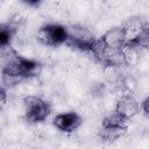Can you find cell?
Returning a JSON list of instances; mask_svg holds the SVG:
<instances>
[{
    "label": "cell",
    "instance_id": "obj_2",
    "mask_svg": "<svg viewBox=\"0 0 149 149\" xmlns=\"http://www.w3.org/2000/svg\"><path fill=\"white\" fill-rule=\"evenodd\" d=\"M69 34L70 31L66 26L57 22H48L38 28L36 33V38L42 45L57 48L64 44L66 45Z\"/></svg>",
    "mask_w": 149,
    "mask_h": 149
},
{
    "label": "cell",
    "instance_id": "obj_12",
    "mask_svg": "<svg viewBox=\"0 0 149 149\" xmlns=\"http://www.w3.org/2000/svg\"><path fill=\"white\" fill-rule=\"evenodd\" d=\"M23 5L28 6V7H31V8H37L42 5L43 0H20Z\"/></svg>",
    "mask_w": 149,
    "mask_h": 149
},
{
    "label": "cell",
    "instance_id": "obj_8",
    "mask_svg": "<svg viewBox=\"0 0 149 149\" xmlns=\"http://www.w3.org/2000/svg\"><path fill=\"white\" fill-rule=\"evenodd\" d=\"M127 38H128V34L123 24L112 27L100 36L101 42L106 47L114 49H125Z\"/></svg>",
    "mask_w": 149,
    "mask_h": 149
},
{
    "label": "cell",
    "instance_id": "obj_13",
    "mask_svg": "<svg viewBox=\"0 0 149 149\" xmlns=\"http://www.w3.org/2000/svg\"><path fill=\"white\" fill-rule=\"evenodd\" d=\"M141 111L147 118H149V95L141 102Z\"/></svg>",
    "mask_w": 149,
    "mask_h": 149
},
{
    "label": "cell",
    "instance_id": "obj_6",
    "mask_svg": "<svg viewBox=\"0 0 149 149\" xmlns=\"http://www.w3.org/2000/svg\"><path fill=\"white\" fill-rule=\"evenodd\" d=\"M126 51H127L126 49H114L106 47L99 37L97 47L92 54V57L104 66L116 68L128 64V57Z\"/></svg>",
    "mask_w": 149,
    "mask_h": 149
},
{
    "label": "cell",
    "instance_id": "obj_9",
    "mask_svg": "<svg viewBox=\"0 0 149 149\" xmlns=\"http://www.w3.org/2000/svg\"><path fill=\"white\" fill-rule=\"evenodd\" d=\"M126 50L136 51V50H147L149 51V23L143 22L141 27L132 34L125 44Z\"/></svg>",
    "mask_w": 149,
    "mask_h": 149
},
{
    "label": "cell",
    "instance_id": "obj_1",
    "mask_svg": "<svg viewBox=\"0 0 149 149\" xmlns=\"http://www.w3.org/2000/svg\"><path fill=\"white\" fill-rule=\"evenodd\" d=\"M1 84L7 88L23 80L35 78L42 70L41 62L17 54L12 47L1 49Z\"/></svg>",
    "mask_w": 149,
    "mask_h": 149
},
{
    "label": "cell",
    "instance_id": "obj_5",
    "mask_svg": "<svg viewBox=\"0 0 149 149\" xmlns=\"http://www.w3.org/2000/svg\"><path fill=\"white\" fill-rule=\"evenodd\" d=\"M24 119L30 125H38L50 116L51 105L38 95H27L23 99Z\"/></svg>",
    "mask_w": 149,
    "mask_h": 149
},
{
    "label": "cell",
    "instance_id": "obj_3",
    "mask_svg": "<svg viewBox=\"0 0 149 149\" xmlns=\"http://www.w3.org/2000/svg\"><path fill=\"white\" fill-rule=\"evenodd\" d=\"M129 121L130 120L113 111L112 113L107 114L101 121L99 129L100 139L106 142H114L121 139L128 130Z\"/></svg>",
    "mask_w": 149,
    "mask_h": 149
},
{
    "label": "cell",
    "instance_id": "obj_7",
    "mask_svg": "<svg viewBox=\"0 0 149 149\" xmlns=\"http://www.w3.org/2000/svg\"><path fill=\"white\" fill-rule=\"evenodd\" d=\"M52 125L61 133L71 134L83 125V118L74 111L62 112L52 118Z\"/></svg>",
    "mask_w": 149,
    "mask_h": 149
},
{
    "label": "cell",
    "instance_id": "obj_11",
    "mask_svg": "<svg viewBox=\"0 0 149 149\" xmlns=\"http://www.w3.org/2000/svg\"><path fill=\"white\" fill-rule=\"evenodd\" d=\"M17 33V23L13 20H8L1 23L0 27V47L6 49L12 47V42Z\"/></svg>",
    "mask_w": 149,
    "mask_h": 149
},
{
    "label": "cell",
    "instance_id": "obj_4",
    "mask_svg": "<svg viewBox=\"0 0 149 149\" xmlns=\"http://www.w3.org/2000/svg\"><path fill=\"white\" fill-rule=\"evenodd\" d=\"M69 31L70 34L66 45L73 50L92 56L99 37H95L94 34L88 30V28L79 24L72 26L71 28H69Z\"/></svg>",
    "mask_w": 149,
    "mask_h": 149
},
{
    "label": "cell",
    "instance_id": "obj_10",
    "mask_svg": "<svg viewBox=\"0 0 149 149\" xmlns=\"http://www.w3.org/2000/svg\"><path fill=\"white\" fill-rule=\"evenodd\" d=\"M141 111V104L130 94H125L120 97L115 104L114 112L122 115L123 118L132 120Z\"/></svg>",
    "mask_w": 149,
    "mask_h": 149
}]
</instances>
